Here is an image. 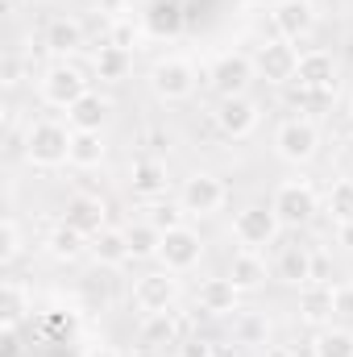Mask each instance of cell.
Returning a JSON list of instances; mask_svg holds the SVG:
<instances>
[{
	"label": "cell",
	"instance_id": "26",
	"mask_svg": "<svg viewBox=\"0 0 353 357\" xmlns=\"http://www.w3.org/2000/svg\"><path fill=\"white\" fill-rule=\"evenodd\" d=\"M88 241L91 237H84L80 229H71V225L63 220V225L46 237V250H50V258H59V262H75V258L88 250Z\"/></svg>",
	"mask_w": 353,
	"mask_h": 357
},
{
	"label": "cell",
	"instance_id": "34",
	"mask_svg": "<svg viewBox=\"0 0 353 357\" xmlns=\"http://www.w3.org/2000/svg\"><path fill=\"white\" fill-rule=\"evenodd\" d=\"M237 341H246V345L266 341V320L262 316H241V320H237Z\"/></svg>",
	"mask_w": 353,
	"mask_h": 357
},
{
	"label": "cell",
	"instance_id": "36",
	"mask_svg": "<svg viewBox=\"0 0 353 357\" xmlns=\"http://www.w3.org/2000/svg\"><path fill=\"white\" fill-rule=\"evenodd\" d=\"M333 307H337V316H350L353 320V282L333 291Z\"/></svg>",
	"mask_w": 353,
	"mask_h": 357
},
{
	"label": "cell",
	"instance_id": "27",
	"mask_svg": "<svg viewBox=\"0 0 353 357\" xmlns=\"http://www.w3.org/2000/svg\"><path fill=\"white\" fill-rule=\"evenodd\" d=\"M129 67H133V54L129 50H121V46H100V54H96V75L104 79V84H121L125 75H129Z\"/></svg>",
	"mask_w": 353,
	"mask_h": 357
},
{
	"label": "cell",
	"instance_id": "41",
	"mask_svg": "<svg viewBox=\"0 0 353 357\" xmlns=\"http://www.w3.org/2000/svg\"><path fill=\"white\" fill-rule=\"evenodd\" d=\"M262 357H295V354H291L287 345H266V354H262Z\"/></svg>",
	"mask_w": 353,
	"mask_h": 357
},
{
	"label": "cell",
	"instance_id": "35",
	"mask_svg": "<svg viewBox=\"0 0 353 357\" xmlns=\"http://www.w3.org/2000/svg\"><path fill=\"white\" fill-rule=\"evenodd\" d=\"M179 357H216V349H212V341H183L179 345Z\"/></svg>",
	"mask_w": 353,
	"mask_h": 357
},
{
	"label": "cell",
	"instance_id": "42",
	"mask_svg": "<svg viewBox=\"0 0 353 357\" xmlns=\"http://www.w3.org/2000/svg\"><path fill=\"white\" fill-rule=\"evenodd\" d=\"M104 13H125V0H100Z\"/></svg>",
	"mask_w": 353,
	"mask_h": 357
},
{
	"label": "cell",
	"instance_id": "38",
	"mask_svg": "<svg viewBox=\"0 0 353 357\" xmlns=\"http://www.w3.org/2000/svg\"><path fill=\"white\" fill-rule=\"evenodd\" d=\"M17 79H21V63H17V59L8 54V59L0 63V84H4V88H13Z\"/></svg>",
	"mask_w": 353,
	"mask_h": 357
},
{
	"label": "cell",
	"instance_id": "3",
	"mask_svg": "<svg viewBox=\"0 0 353 357\" xmlns=\"http://www.w3.org/2000/svg\"><path fill=\"white\" fill-rule=\"evenodd\" d=\"M195 88H200V71H195L187 59H179V54H167V59H158V63L150 67V91H154L163 104L191 100Z\"/></svg>",
	"mask_w": 353,
	"mask_h": 357
},
{
	"label": "cell",
	"instance_id": "1",
	"mask_svg": "<svg viewBox=\"0 0 353 357\" xmlns=\"http://www.w3.org/2000/svg\"><path fill=\"white\" fill-rule=\"evenodd\" d=\"M25 158H29V167H42V171H54V167L71 162V129L59 125V121L29 125V133H25Z\"/></svg>",
	"mask_w": 353,
	"mask_h": 357
},
{
	"label": "cell",
	"instance_id": "30",
	"mask_svg": "<svg viewBox=\"0 0 353 357\" xmlns=\"http://www.w3.org/2000/svg\"><path fill=\"white\" fill-rule=\"evenodd\" d=\"M125 233H129L133 258H158V250H163V229H154L150 220H142V225H129Z\"/></svg>",
	"mask_w": 353,
	"mask_h": 357
},
{
	"label": "cell",
	"instance_id": "9",
	"mask_svg": "<svg viewBox=\"0 0 353 357\" xmlns=\"http://www.w3.org/2000/svg\"><path fill=\"white\" fill-rule=\"evenodd\" d=\"M254 67L266 84H291L299 75V50L295 42H283V38H270L254 50Z\"/></svg>",
	"mask_w": 353,
	"mask_h": 357
},
{
	"label": "cell",
	"instance_id": "45",
	"mask_svg": "<svg viewBox=\"0 0 353 357\" xmlns=\"http://www.w3.org/2000/svg\"><path fill=\"white\" fill-rule=\"evenodd\" d=\"M350 121H353V100H350Z\"/></svg>",
	"mask_w": 353,
	"mask_h": 357
},
{
	"label": "cell",
	"instance_id": "15",
	"mask_svg": "<svg viewBox=\"0 0 353 357\" xmlns=\"http://www.w3.org/2000/svg\"><path fill=\"white\" fill-rule=\"evenodd\" d=\"M295 84L308 91H333L337 88V59L329 50H308L299 54V75Z\"/></svg>",
	"mask_w": 353,
	"mask_h": 357
},
{
	"label": "cell",
	"instance_id": "37",
	"mask_svg": "<svg viewBox=\"0 0 353 357\" xmlns=\"http://www.w3.org/2000/svg\"><path fill=\"white\" fill-rule=\"evenodd\" d=\"M112 46H121V50L133 46V25H129V21H117V25H112Z\"/></svg>",
	"mask_w": 353,
	"mask_h": 357
},
{
	"label": "cell",
	"instance_id": "33",
	"mask_svg": "<svg viewBox=\"0 0 353 357\" xmlns=\"http://www.w3.org/2000/svg\"><path fill=\"white\" fill-rule=\"evenodd\" d=\"M179 216H187V212H183V208H171V204H154V208H150V225L163 229V233H167V229H179Z\"/></svg>",
	"mask_w": 353,
	"mask_h": 357
},
{
	"label": "cell",
	"instance_id": "2",
	"mask_svg": "<svg viewBox=\"0 0 353 357\" xmlns=\"http://www.w3.org/2000/svg\"><path fill=\"white\" fill-rule=\"evenodd\" d=\"M270 208H274V216H278L283 229H303L320 212V195H316V187L308 178H287V183L274 187Z\"/></svg>",
	"mask_w": 353,
	"mask_h": 357
},
{
	"label": "cell",
	"instance_id": "23",
	"mask_svg": "<svg viewBox=\"0 0 353 357\" xmlns=\"http://www.w3.org/2000/svg\"><path fill=\"white\" fill-rule=\"evenodd\" d=\"M229 278H233V287H237L241 295H250V291H258L266 282V262L254 250H237L233 262H229Z\"/></svg>",
	"mask_w": 353,
	"mask_h": 357
},
{
	"label": "cell",
	"instance_id": "46",
	"mask_svg": "<svg viewBox=\"0 0 353 357\" xmlns=\"http://www.w3.org/2000/svg\"><path fill=\"white\" fill-rule=\"evenodd\" d=\"M8 4H13V0H8Z\"/></svg>",
	"mask_w": 353,
	"mask_h": 357
},
{
	"label": "cell",
	"instance_id": "6",
	"mask_svg": "<svg viewBox=\"0 0 353 357\" xmlns=\"http://www.w3.org/2000/svg\"><path fill=\"white\" fill-rule=\"evenodd\" d=\"M278 233H283V225H278V216H274V208L270 204H250V208H241L237 216H233V237L241 241V250H262V245H274L278 241Z\"/></svg>",
	"mask_w": 353,
	"mask_h": 357
},
{
	"label": "cell",
	"instance_id": "32",
	"mask_svg": "<svg viewBox=\"0 0 353 357\" xmlns=\"http://www.w3.org/2000/svg\"><path fill=\"white\" fill-rule=\"evenodd\" d=\"M17 254H21V225L13 216H4V225H0V262L8 266V262H17Z\"/></svg>",
	"mask_w": 353,
	"mask_h": 357
},
{
	"label": "cell",
	"instance_id": "28",
	"mask_svg": "<svg viewBox=\"0 0 353 357\" xmlns=\"http://www.w3.org/2000/svg\"><path fill=\"white\" fill-rule=\"evenodd\" d=\"M299 312H303V320L308 324H324L337 307H333V291L329 287H303V299H299Z\"/></svg>",
	"mask_w": 353,
	"mask_h": 357
},
{
	"label": "cell",
	"instance_id": "16",
	"mask_svg": "<svg viewBox=\"0 0 353 357\" xmlns=\"http://www.w3.org/2000/svg\"><path fill=\"white\" fill-rule=\"evenodd\" d=\"M108 116H112V100L108 96H100V91H88V96H80L71 108H67V125L71 129H104L108 125Z\"/></svg>",
	"mask_w": 353,
	"mask_h": 357
},
{
	"label": "cell",
	"instance_id": "21",
	"mask_svg": "<svg viewBox=\"0 0 353 357\" xmlns=\"http://www.w3.org/2000/svg\"><path fill=\"white\" fill-rule=\"evenodd\" d=\"M91 258H96L100 266H125V262L133 258L129 233H125V229H104V233H96V237H91Z\"/></svg>",
	"mask_w": 353,
	"mask_h": 357
},
{
	"label": "cell",
	"instance_id": "11",
	"mask_svg": "<svg viewBox=\"0 0 353 357\" xmlns=\"http://www.w3.org/2000/svg\"><path fill=\"white\" fill-rule=\"evenodd\" d=\"M212 116H216V129H220L225 137H233V142H246V137L262 125V108H258V100H250V96L220 100Z\"/></svg>",
	"mask_w": 353,
	"mask_h": 357
},
{
	"label": "cell",
	"instance_id": "18",
	"mask_svg": "<svg viewBox=\"0 0 353 357\" xmlns=\"http://www.w3.org/2000/svg\"><path fill=\"white\" fill-rule=\"evenodd\" d=\"M312 258H316V254L303 250V245H283L274 274H278L287 287H312Z\"/></svg>",
	"mask_w": 353,
	"mask_h": 357
},
{
	"label": "cell",
	"instance_id": "5",
	"mask_svg": "<svg viewBox=\"0 0 353 357\" xmlns=\"http://www.w3.org/2000/svg\"><path fill=\"white\" fill-rule=\"evenodd\" d=\"M258 79V67L250 54H220L212 67H208V88L216 91L220 100H233V96H246L250 84Z\"/></svg>",
	"mask_w": 353,
	"mask_h": 357
},
{
	"label": "cell",
	"instance_id": "4",
	"mask_svg": "<svg viewBox=\"0 0 353 357\" xmlns=\"http://www.w3.org/2000/svg\"><path fill=\"white\" fill-rule=\"evenodd\" d=\"M274 154L291 167H308L320 154V129L303 116H291L274 129Z\"/></svg>",
	"mask_w": 353,
	"mask_h": 357
},
{
	"label": "cell",
	"instance_id": "40",
	"mask_svg": "<svg viewBox=\"0 0 353 357\" xmlns=\"http://www.w3.org/2000/svg\"><path fill=\"white\" fill-rule=\"evenodd\" d=\"M4 357H17V328H4Z\"/></svg>",
	"mask_w": 353,
	"mask_h": 357
},
{
	"label": "cell",
	"instance_id": "43",
	"mask_svg": "<svg viewBox=\"0 0 353 357\" xmlns=\"http://www.w3.org/2000/svg\"><path fill=\"white\" fill-rule=\"evenodd\" d=\"M88 357H121V354H117V349H108V345H100V349H91Z\"/></svg>",
	"mask_w": 353,
	"mask_h": 357
},
{
	"label": "cell",
	"instance_id": "12",
	"mask_svg": "<svg viewBox=\"0 0 353 357\" xmlns=\"http://www.w3.org/2000/svg\"><path fill=\"white\" fill-rule=\"evenodd\" d=\"M200 254H204V241H200V233L195 229H187V225H179V229H167L163 233V250H158V262L163 270H195L200 266Z\"/></svg>",
	"mask_w": 353,
	"mask_h": 357
},
{
	"label": "cell",
	"instance_id": "19",
	"mask_svg": "<svg viewBox=\"0 0 353 357\" xmlns=\"http://www.w3.org/2000/svg\"><path fill=\"white\" fill-rule=\"evenodd\" d=\"M104 158H108L104 133H96V129H71V167L91 171V167H100Z\"/></svg>",
	"mask_w": 353,
	"mask_h": 357
},
{
	"label": "cell",
	"instance_id": "14",
	"mask_svg": "<svg viewBox=\"0 0 353 357\" xmlns=\"http://www.w3.org/2000/svg\"><path fill=\"white\" fill-rule=\"evenodd\" d=\"M63 220H67L71 229H80L84 237H96V233L108 229V204H104L100 195H91V191H80V195L67 199Z\"/></svg>",
	"mask_w": 353,
	"mask_h": 357
},
{
	"label": "cell",
	"instance_id": "39",
	"mask_svg": "<svg viewBox=\"0 0 353 357\" xmlns=\"http://www.w3.org/2000/svg\"><path fill=\"white\" fill-rule=\"evenodd\" d=\"M337 245L353 250V220H350V225H337Z\"/></svg>",
	"mask_w": 353,
	"mask_h": 357
},
{
	"label": "cell",
	"instance_id": "25",
	"mask_svg": "<svg viewBox=\"0 0 353 357\" xmlns=\"http://www.w3.org/2000/svg\"><path fill=\"white\" fill-rule=\"evenodd\" d=\"M25 316H29V291H25L17 278H8V282L0 287V324H4V328H17Z\"/></svg>",
	"mask_w": 353,
	"mask_h": 357
},
{
	"label": "cell",
	"instance_id": "44",
	"mask_svg": "<svg viewBox=\"0 0 353 357\" xmlns=\"http://www.w3.org/2000/svg\"><path fill=\"white\" fill-rule=\"evenodd\" d=\"M129 357H163V354H158V349H142V345H137V349H133Z\"/></svg>",
	"mask_w": 353,
	"mask_h": 357
},
{
	"label": "cell",
	"instance_id": "31",
	"mask_svg": "<svg viewBox=\"0 0 353 357\" xmlns=\"http://www.w3.org/2000/svg\"><path fill=\"white\" fill-rule=\"evenodd\" d=\"M324 208H329V216H333L337 225H350L353 220V178H341V183L329 187Z\"/></svg>",
	"mask_w": 353,
	"mask_h": 357
},
{
	"label": "cell",
	"instance_id": "8",
	"mask_svg": "<svg viewBox=\"0 0 353 357\" xmlns=\"http://www.w3.org/2000/svg\"><path fill=\"white\" fill-rule=\"evenodd\" d=\"M225 199H229L225 183L216 175H208V171L183 178V187H179V208H183L187 216H212V212L225 208Z\"/></svg>",
	"mask_w": 353,
	"mask_h": 357
},
{
	"label": "cell",
	"instance_id": "10",
	"mask_svg": "<svg viewBox=\"0 0 353 357\" xmlns=\"http://www.w3.org/2000/svg\"><path fill=\"white\" fill-rule=\"evenodd\" d=\"M80 96H88V79H84V71H80L75 63L59 59L54 67H46V75H42V100H46V104L71 108Z\"/></svg>",
	"mask_w": 353,
	"mask_h": 357
},
{
	"label": "cell",
	"instance_id": "17",
	"mask_svg": "<svg viewBox=\"0 0 353 357\" xmlns=\"http://www.w3.org/2000/svg\"><path fill=\"white\" fill-rule=\"evenodd\" d=\"M237 299H241V291L233 287L229 274L200 282V307H204L208 316H233V312H237Z\"/></svg>",
	"mask_w": 353,
	"mask_h": 357
},
{
	"label": "cell",
	"instance_id": "7",
	"mask_svg": "<svg viewBox=\"0 0 353 357\" xmlns=\"http://www.w3.org/2000/svg\"><path fill=\"white\" fill-rule=\"evenodd\" d=\"M179 299V278L175 270H150L133 282V307L142 316H154V312H171Z\"/></svg>",
	"mask_w": 353,
	"mask_h": 357
},
{
	"label": "cell",
	"instance_id": "13",
	"mask_svg": "<svg viewBox=\"0 0 353 357\" xmlns=\"http://www.w3.org/2000/svg\"><path fill=\"white\" fill-rule=\"evenodd\" d=\"M270 21H274L283 42H303L316 29V4L312 0H278L270 8Z\"/></svg>",
	"mask_w": 353,
	"mask_h": 357
},
{
	"label": "cell",
	"instance_id": "20",
	"mask_svg": "<svg viewBox=\"0 0 353 357\" xmlns=\"http://www.w3.org/2000/svg\"><path fill=\"white\" fill-rule=\"evenodd\" d=\"M46 50L59 54V59L84 50V25H80L75 17H54V21L46 25Z\"/></svg>",
	"mask_w": 353,
	"mask_h": 357
},
{
	"label": "cell",
	"instance_id": "24",
	"mask_svg": "<svg viewBox=\"0 0 353 357\" xmlns=\"http://www.w3.org/2000/svg\"><path fill=\"white\" fill-rule=\"evenodd\" d=\"M129 187H133L137 195H146V199L163 195V191H167V167H163L158 158H133V167H129Z\"/></svg>",
	"mask_w": 353,
	"mask_h": 357
},
{
	"label": "cell",
	"instance_id": "29",
	"mask_svg": "<svg viewBox=\"0 0 353 357\" xmlns=\"http://www.w3.org/2000/svg\"><path fill=\"white\" fill-rule=\"evenodd\" d=\"M312 357H353V333L350 328H320L312 341Z\"/></svg>",
	"mask_w": 353,
	"mask_h": 357
},
{
	"label": "cell",
	"instance_id": "22",
	"mask_svg": "<svg viewBox=\"0 0 353 357\" xmlns=\"http://www.w3.org/2000/svg\"><path fill=\"white\" fill-rule=\"evenodd\" d=\"M137 345H142V349L179 345V320L171 316V312H154V316H142V328H137Z\"/></svg>",
	"mask_w": 353,
	"mask_h": 357
}]
</instances>
